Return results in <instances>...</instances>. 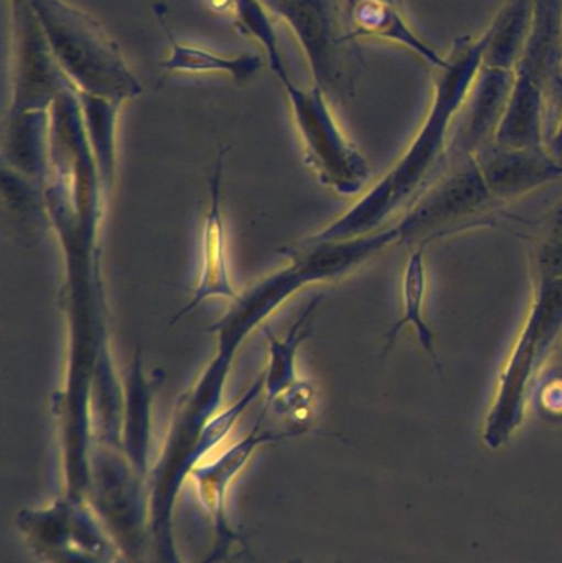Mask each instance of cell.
<instances>
[{"label":"cell","instance_id":"22","mask_svg":"<svg viewBox=\"0 0 562 563\" xmlns=\"http://www.w3.org/2000/svg\"><path fill=\"white\" fill-rule=\"evenodd\" d=\"M554 92H557L558 101H560L561 118L560 124H558L557 131L551 135L550 142H548V151L553 155L557 161L562 157V75L554 82Z\"/></svg>","mask_w":562,"mask_h":563},{"label":"cell","instance_id":"18","mask_svg":"<svg viewBox=\"0 0 562 563\" xmlns=\"http://www.w3.org/2000/svg\"><path fill=\"white\" fill-rule=\"evenodd\" d=\"M78 99L102 191L109 194L115 177V124L122 104L79 91Z\"/></svg>","mask_w":562,"mask_h":563},{"label":"cell","instance_id":"9","mask_svg":"<svg viewBox=\"0 0 562 563\" xmlns=\"http://www.w3.org/2000/svg\"><path fill=\"white\" fill-rule=\"evenodd\" d=\"M227 148H221L214 162L210 178V205L205 214L203 234H201V273L197 287L191 291L190 300L172 318V324L197 310L211 298H224L234 301L240 294L231 279L227 257V233H224L223 213H221V178Z\"/></svg>","mask_w":562,"mask_h":563},{"label":"cell","instance_id":"26","mask_svg":"<svg viewBox=\"0 0 562 563\" xmlns=\"http://www.w3.org/2000/svg\"><path fill=\"white\" fill-rule=\"evenodd\" d=\"M299 563H302V562H299Z\"/></svg>","mask_w":562,"mask_h":563},{"label":"cell","instance_id":"6","mask_svg":"<svg viewBox=\"0 0 562 563\" xmlns=\"http://www.w3.org/2000/svg\"><path fill=\"white\" fill-rule=\"evenodd\" d=\"M495 203L475 157H458V164L436 178L398 221L401 244L426 246L481 217Z\"/></svg>","mask_w":562,"mask_h":563},{"label":"cell","instance_id":"7","mask_svg":"<svg viewBox=\"0 0 562 563\" xmlns=\"http://www.w3.org/2000/svg\"><path fill=\"white\" fill-rule=\"evenodd\" d=\"M142 479L121 449H92L89 498L121 551L134 562L145 554V538L151 529Z\"/></svg>","mask_w":562,"mask_h":563},{"label":"cell","instance_id":"3","mask_svg":"<svg viewBox=\"0 0 562 563\" xmlns=\"http://www.w3.org/2000/svg\"><path fill=\"white\" fill-rule=\"evenodd\" d=\"M533 298L498 377L484 426V443L502 449L524 423L535 383L562 338V227L533 244Z\"/></svg>","mask_w":562,"mask_h":563},{"label":"cell","instance_id":"24","mask_svg":"<svg viewBox=\"0 0 562 563\" xmlns=\"http://www.w3.org/2000/svg\"><path fill=\"white\" fill-rule=\"evenodd\" d=\"M553 224H561L562 227V205L558 208L557 214L553 217Z\"/></svg>","mask_w":562,"mask_h":563},{"label":"cell","instance_id":"23","mask_svg":"<svg viewBox=\"0 0 562 563\" xmlns=\"http://www.w3.org/2000/svg\"><path fill=\"white\" fill-rule=\"evenodd\" d=\"M294 2H296V0H263V3H267L271 9L276 10V12L283 16L287 15Z\"/></svg>","mask_w":562,"mask_h":563},{"label":"cell","instance_id":"12","mask_svg":"<svg viewBox=\"0 0 562 563\" xmlns=\"http://www.w3.org/2000/svg\"><path fill=\"white\" fill-rule=\"evenodd\" d=\"M162 374L145 376L141 350L125 374L124 409H122V450L132 468L145 478L151 452L152 402L161 384Z\"/></svg>","mask_w":562,"mask_h":563},{"label":"cell","instance_id":"20","mask_svg":"<svg viewBox=\"0 0 562 563\" xmlns=\"http://www.w3.org/2000/svg\"><path fill=\"white\" fill-rule=\"evenodd\" d=\"M538 404L548 416L562 417V373L544 377L537 390Z\"/></svg>","mask_w":562,"mask_h":563},{"label":"cell","instance_id":"5","mask_svg":"<svg viewBox=\"0 0 562 563\" xmlns=\"http://www.w3.org/2000/svg\"><path fill=\"white\" fill-rule=\"evenodd\" d=\"M293 109L294 121L306 147V161L320 184L343 197L362 194L372 168L362 152L349 141L319 85L299 88L287 71L279 73Z\"/></svg>","mask_w":562,"mask_h":563},{"label":"cell","instance_id":"17","mask_svg":"<svg viewBox=\"0 0 562 563\" xmlns=\"http://www.w3.org/2000/svg\"><path fill=\"white\" fill-rule=\"evenodd\" d=\"M317 307H319V298H313L284 336H274L267 330L269 361L263 376L266 406L299 383L296 369L297 353L300 344L312 333L313 313Z\"/></svg>","mask_w":562,"mask_h":563},{"label":"cell","instance_id":"16","mask_svg":"<svg viewBox=\"0 0 562 563\" xmlns=\"http://www.w3.org/2000/svg\"><path fill=\"white\" fill-rule=\"evenodd\" d=\"M158 23L167 35L170 43V56L161 63L162 68L170 73H227L236 85H244L251 81L263 68L257 55H241L236 58H228L217 53L208 52V49L198 48V46L187 45V43L178 42L164 19V12L155 9Z\"/></svg>","mask_w":562,"mask_h":563},{"label":"cell","instance_id":"14","mask_svg":"<svg viewBox=\"0 0 562 563\" xmlns=\"http://www.w3.org/2000/svg\"><path fill=\"white\" fill-rule=\"evenodd\" d=\"M426 246H418L406 261L401 279V317L386 333L383 354L389 353L405 328L411 327L418 336L422 353L431 360L432 366L441 373L442 363L436 347V333L425 317L428 300V269H426Z\"/></svg>","mask_w":562,"mask_h":563},{"label":"cell","instance_id":"21","mask_svg":"<svg viewBox=\"0 0 562 563\" xmlns=\"http://www.w3.org/2000/svg\"><path fill=\"white\" fill-rule=\"evenodd\" d=\"M40 555L48 563H109V559L92 554L85 549L75 548V545L53 549V551H46Z\"/></svg>","mask_w":562,"mask_h":563},{"label":"cell","instance_id":"11","mask_svg":"<svg viewBox=\"0 0 562 563\" xmlns=\"http://www.w3.org/2000/svg\"><path fill=\"white\" fill-rule=\"evenodd\" d=\"M472 157L497 203H510L562 178V162L551 154L511 151L492 142Z\"/></svg>","mask_w":562,"mask_h":563},{"label":"cell","instance_id":"10","mask_svg":"<svg viewBox=\"0 0 562 563\" xmlns=\"http://www.w3.org/2000/svg\"><path fill=\"white\" fill-rule=\"evenodd\" d=\"M514 82V71L482 66L459 114L458 132L452 135L451 152L455 157L475 155L495 141Z\"/></svg>","mask_w":562,"mask_h":563},{"label":"cell","instance_id":"19","mask_svg":"<svg viewBox=\"0 0 562 563\" xmlns=\"http://www.w3.org/2000/svg\"><path fill=\"white\" fill-rule=\"evenodd\" d=\"M231 12H233L236 25L264 46L274 73L279 75V73L286 71L279 43H277L276 29H274L273 20L264 10L263 2L261 0H233Z\"/></svg>","mask_w":562,"mask_h":563},{"label":"cell","instance_id":"2","mask_svg":"<svg viewBox=\"0 0 562 563\" xmlns=\"http://www.w3.org/2000/svg\"><path fill=\"white\" fill-rule=\"evenodd\" d=\"M482 38L459 36L448 65L439 69L431 108L418 134L392 170L376 181L339 220L307 238L317 243L366 236L386 228L389 218L408 210L439 177L441 165L451 152L454 124L467 101L472 85L482 68Z\"/></svg>","mask_w":562,"mask_h":563},{"label":"cell","instance_id":"13","mask_svg":"<svg viewBox=\"0 0 562 563\" xmlns=\"http://www.w3.org/2000/svg\"><path fill=\"white\" fill-rule=\"evenodd\" d=\"M349 22L355 36H370L405 46L438 69L448 65V58L439 55L409 26L395 0H352L349 2Z\"/></svg>","mask_w":562,"mask_h":563},{"label":"cell","instance_id":"1","mask_svg":"<svg viewBox=\"0 0 562 563\" xmlns=\"http://www.w3.org/2000/svg\"><path fill=\"white\" fill-rule=\"evenodd\" d=\"M386 250L388 241L379 233L327 243L304 240L284 250L289 260L287 266L240 294L231 301L227 313L211 324L210 333L217 338L213 357L197 383L178 399L164 450L151 475L152 526H170L172 509L181 483L200 463L197 445L201 430L220 412L224 387L244 340L297 291L309 285L343 279Z\"/></svg>","mask_w":562,"mask_h":563},{"label":"cell","instance_id":"4","mask_svg":"<svg viewBox=\"0 0 562 563\" xmlns=\"http://www.w3.org/2000/svg\"><path fill=\"white\" fill-rule=\"evenodd\" d=\"M59 68L79 92L124 104L142 86L101 23L63 0H26Z\"/></svg>","mask_w":562,"mask_h":563},{"label":"cell","instance_id":"25","mask_svg":"<svg viewBox=\"0 0 562 563\" xmlns=\"http://www.w3.org/2000/svg\"><path fill=\"white\" fill-rule=\"evenodd\" d=\"M349 2H352V0H349Z\"/></svg>","mask_w":562,"mask_h":563},{"label":"cell","instance_id":"15","mask_svg":"<svg viewBox=\"0 0 562 563\" xmlns=\"http://www.w3.org/2000/svg\"><path fill=\"white\" fill-rule=\"evenodd\" d=\"M535 5L537 0H507L481 36L482 66L515 71L533 29Z\"/></svg>","mask_w":562,"mask_h":563},{"label":"cell","instance_id":"8","mask_svg":"<svg viewBox=\"0 0 562 563\" xmlns=\"http://www.w3.org/2000/svg\"><path fill=\"white\" fill-rule=\"evenodd\" d=\"M294 437L289 432H273L263 430V419L257 420L250 433L240 442L227 446L220 453H211L203 462L198 463L191 472L197 485L198 499L207 511L214 529V548L210 558L203 563H214L227 559L231 545L236 544L238 536L231 531L227 519V495L233 479L240 475L241 470L250 462L253 453L264 443Z\"/></svg>","mask_w":562,"mask_h":563}]
</instances>
